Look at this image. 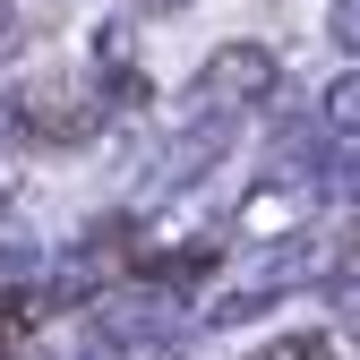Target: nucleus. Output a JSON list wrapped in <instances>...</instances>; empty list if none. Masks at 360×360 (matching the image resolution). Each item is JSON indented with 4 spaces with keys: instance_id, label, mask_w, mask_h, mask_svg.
<instances>
[{
    "instance_id": "f257e3e1",
    "label": "nucleus",
    "mask_w": 360,
    "mask_h": 360,
    "mask_svg": "<svg viewBox=\"0 0 360 360\" xmlns=\"http://www.w3.org/2000/svg\"><path fill=\"white\" fill-rule=\"evenodd\" d=\"M266 86H275V52L232 43V52H214V60L198 69V103H257Z\"/></svg>"
},
{
    "instance_id": "f03ea898",
    "label": "nucleus",
    "mask_w": 360,
    "mask_h": 360,
    "mask_svg": "<svg viewBox=\"0 0 360 360\" xmlns=\"http://www.w3.org/2000/svg\"><path fill=\"white\" fill-rule=\"evenodd\" d=\"M34 318H43V309H34L26 292H0V360H26V343H34Z\"/></svg>"
},
{
    "instance_id": "7ed1b4c3",
    "label": "nucleus",
    "mask_w": 360,
    "mask_h": 360,
    "mask_svg": "<svg viewBox=\"0 0 360 360\" xmlns=\"http://www.w3.org/2000/svg\"><path fill=\"white\" fill-rule=\"evenodd\" d=\"M266 360H335V343H318V335H292V343H275Z\"/></svg>"
},
{
    "instance_id": "20e7f679",
    "label": "nucleus",
    "mask_w": 360,
    "mask_h": 360,
    "mask_svg": "<svg viewBox=\"0 0 360 360\" xmlns=\"http://www.w3.org/2000/svg\"><path fill=\"white\" fill-rule=\"evenodd\" d=\"M155 9H172V0H155Z\"/></svg>"
}]
</instances>
